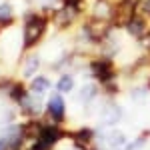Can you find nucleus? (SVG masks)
<instances>
[{
  "instance_id": "f257e3e1",
  "label": "nucleus",
  "mask_w": 150,
  "mask_h": 150,
  "mask_svg": "<svg viewBox=\"0 0 150 150\" xmlns=\"http://www.w3.org/2000/svg\"><path fill=\"white\" fill-rule=\"evenodd\" d=\"M50 24V16L44 12L28 10L24 14V30H22V48L24 50H32L34 46L40 44V40L44 38Z\"/></svg>"
},
{
  "instance_id": "f03ea898",
  "label": "nucleus",
  "mask_w": 150,
  "mask_h": 150,
  "mask_svg": "<svg viewBox=\"0 0 150 150\" xmlns=\"http://www.w3.org/2000/svg\"><path fill=\"white\" fill-rule=\"evenodd\" d=\"M90 74H92L100 84H106V82H112L116 78V66H114V60L110 56H96L90 60Z\"/></svg>"
},
{
  "instance_id": "7ed1b4c3",
  "label": "nucleus",
  "mask_w": 150,
  "mask_h": 150,
  "mask_svg": "<svg viewBox=\"0 0 150 150\" xmlns=\"http://www.w3.org/2000/svg\"><path fill=\"white\" fill-rule=\"evenodd\" d=\"M138 14V2L134 0H122L112 6V16H110V22L112 26H126L134 16Z\"/></svg>"
},
{
  "instance_id": "20e7f679",
  "label": "nucleus",
  "mask_w": 150,
  "mask_h": 150,
  "mask_svg": "<svg viewBox=\"0 0 150 150\" xmlns=\"http://www.w3.org/2000/svg\"><path fill=\"white\" fill-rule=\"evenodd\" d=\"M46 116L50 122H56V124H62L66 120V102L64 98L60 96V92L50 94V98L46 100Z\"/></svg>"
},
{
  "instance_id": "39448f33",
  "label": "nucleus",
  "mask_w": 150,
  "mask_h": 150,
  "mask_svg": "<svg viewBox=\"0 0 150 150\" xmlns=\"http://www.w3.org/2000/svg\"><path fill=\"white\" fill-rule=\"evenodd\" d=\"M78 16H80V12H76L74 8H70V6H60V8H56V10L52 12L50 22L54 24L58 30H66V28H72V26L76 24Z\"/></svg>"
},
{
  "instance_id": "423d86ee",
  "label": "nucleus",
  "mask_w": 150,
  "mask_h": 150,
  "mask_svg": "<svg viewBox=\"0 0 150 150\" xmlns=\"http://www.w3.org/2000/svg\"><path fill=\"white\" fill-rule=\"evenodd\" d=\"M124 30L128 32L130 38H134V40H138V42H142L144 38H150V22H148V18L142 16V14H136V16L124 26Z\"/></svg>"
},
{
  "instance_id": "0eeeda50",
  "label": "nucleus",
  "mask_w": 150,
  "mask_h": 150,
  "mask_svg": "<svg viewBox=\"0 0 150 150\" xmlns=\"http://www.w3.org/2000/svg\"><path fill=\"white\" fill-rule=\"evenodd\" d=\"M64 136H68V134H66V130L60 128V124L50 122V120H44V124H42V132H40L38 138H44L46 142H50L52 146H56V142H60Z\"/></svg>"
},
{
  "instance_id": "6e6552de",
  "label": "nucleus",
  "mask_w": 150,
  "mask_h": 150,
  "mask_svg": "<svg viewBox=\"0 0 150 150\" xmlns=\"http://www.w3.org/2000/svg\"><path fill=\"white\" fill-rule=\"evenodd\" d=\"M70 138H72V142H74V148H80V150H88L90 148V144L94 142V138H96V134H94L92 128H78L76 132H72V134H68Z\"/></svg>"
},
{
  "instance_id": "1a4fd4ad",
  "label": "nucleus",
  "mask_w": 150,
  "mask_h": 150,
  "mask_svg": "<svg viewBox=\"0 0 150 150\" xmlns=\"http://www.w3.org/2000/svg\"><path fill=\"white\" fill-rule=\"evenodd\" d=\"M38 68H40V56L38 54H28L22 64V76L24 78H34Z\"/></svg>"
},
{
  "instance_id": "9d476101",
  "label": "nucleus",
  "mask_w": 150,
  "mask_h": 150,
  "mask_svg": "<svg viewBox=\"0 0 150 150\" xmlns=\"http://www.w3.org/2000/svg\"><path fill=\"white\" fill-rule=\"evenodd\" d=\"M28 92H30V88H26V86H24V82L16 80L14 84H12V88L8 90V94H6V96L10 98L12 102L20 104V102L24 100V98H26V94H28Z\"/></svg>"
},
{
  "instance_id": "9b49d317",
  "label": "nucleus",
  "mask_w": 150,
  "mask_h": 150,
  "mask_svg": "<svg viewBox=\"0 0 150 150\" xmlns=\"http://www.w3.org/2000/svg\"><path fill=\"white\" fill-rule=\"evenodd\" d=\"M14 22V10H12L10 2H0V26L8 28Z\"/></svg>"
},
{
  "instance_id": "f8f14e48",
  "label": "nucleus",
  "mask_w": 150,
  "mask_h": 150,
  "mask_svg": "<svg viewBox=\"0 0 150 150\" xmlns=\"http://www.w3.org/2000/svg\"><path fill=\"white\" fill-rule=\"evenodd\" d=\"M30 92H34V94H44L50 88V80H48L46 76H34L32 80H30Z\"/></svg>"
},
{
  "instance_id": "ddd939ff",
  "label": "nucleus",
  "mask_w": 150,
  "mask_h": 150,
  "mask_svg": "<svg viewBox=\"0 0 150 150\" xmlns=\"http://www.w3.org/2000/svg\"><path fill=\"white\" fill-rule=\"evenodd\" d=\"M100 138L110 146V148H118V146H122L124 144V134L122 132H110V134H102Z\"/></svg>"
},
{
  "instance_id": "4468645a",
  "label": "nucleus",
  "mask_w": 150,
  "mask_h": 150,
  "mask_svg": "<svg viewBox=\"0 0 150 150\" xmlns=\"http://www.w3.org/2000/svg\"><path fill=\"white\" fill-rule=\"evenodd\" d=\"M72 88H74V78H72V74H62L56 82V90L62 94V92H72Z\"/></svg>"
},
{
  "instance_id": "2eb2a0df",
  "label": "nucleus",
  "mask_w": 150,
  "mask_h": 150,
  "mask_svg": "<svg viewBox=\"0 0 150 150\" xmlns=\"http://www.w3.org/2000/svg\"><path fill=\"white\" fill-rule=\"evenodd\" d=\"M54 146L50 144V142H46L44 138H36L30 142V146H28V150H52Z\"/></svg>"
},
{
  "instance_id": "dca6fc26",
  "label": "nucleus",
  "mask_w": 150,
  "mask_h": 150,
  "mask_svg": "<svg viewBox=\"0 0 150 150\" xmlns=\"http://www.w3.org/2000/svg\"><path fill=\"white\" fill-rule=\"evenodd\" d=\"M62 2V6H70V8H74L76 12H84V8H86V2L84 0H60Z\"/></svg>"
},
{
  "instance_id": "f3484780",
  "label": "nucleus",
  "mask_w": 150,
  "mask_h": 150,
  "mask_svg": "<svg viewBox=\"0 0 150 150\" xmlns=\"http://www.w3.org/2000/svg\"><path fill=\"white\" fill-rule=\"evenodd\" d=\"M138 14L150 18V0H138Z\"/></svg>"
},
{
  "instance_id": "a211bd4d",
  "label": "nucleus",
  "mask_w": 150,
  "mask_h": 150,
  "mask_svg": "<svg viewBox=\"0 0 150 150\" xmlns=\"http://www.w3.org/2000/svg\"><path fill=\"white\" fill-rule=\"evenodd\" d=\"M14 78H8V76H4V78H0V92L8 94V90L12 88V84H14Z\"/></svg>"
},
{
  "instance_id": "6ab92c4d",
  "label": "nucleus",
  "mask_w": 150,
  "mask_h": 150,
  "mask_svg": "<svg viewBox=\"0 0 150 150\" xmlns=\"http://www.w3.org/2000/svg\"><path fill=\"white\" fill-rule=\"evenodd\" d=\"M102 90H104L106 94H118V92H120V86H118V84L112 80V82H106V84H102Z\"/></svg>"
},
{
  "instance_id": "aec40b11",
  "label": "nucleus",
  "mask_w": 150,
  "mask_h": 150,
  "mask_svg": "<svg viewBox=\"0 0 150 150\" xmlns=\"http://www.w3.org/2000/svg\"><path fill=\"white\" fill-rule=\"evenodd\" d=\"M0 150H10V144L2 138V136H0Z\"/></svg>"
},
{
  "instance_id": "412c9836",
  "label": "nucleus",
  "mask_w": 150,
  "mask_h": 150,
  "mask_svg": "<svg viewBox=\"0 0 150 150\" xmlns=\"http://www.w3.org/2000/svg\"><path fill=\"white\" fill-rule=\"evenodd\" d=\"M88 150H98V148H88Z\"/></svg>"
},
{
  "instance_id": "4be33fe9",
  "label": "nucleus",
  "mask_w": 150,
  "mask_h": 150,
  "mask_svg": "<svg viewBox=\"0 0 150 150\" xmlns=\"http://www.w3.org/2000/svg\"><path fill=\"white\" fill-rule=\"evenodd\" d=\"M0 30H2V26H0Z\"/></svg>"
}]
</instances>
